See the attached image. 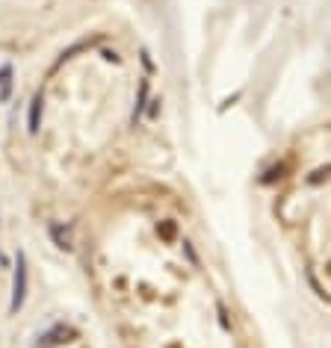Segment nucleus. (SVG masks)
Returning <instances> with one entry per match:
<instances>
[{
  "label": "nucleus",
  "instance_id": "1",
  "mask_svg": "<svg viewBox=\"0 0 331 348\" xmlns=\"http://www.w3.org/2000/svg\"><path fill=\"white\" fill-rule=\"evenodd\" d=\"M27 298V254L18 251L15 257V275H12V301H9V313H18L24 307Z\"/></svg>",
  "mask_w": 331,
  "mask_h": 348
},
{
  "label": "nucleus",
  "instance_id": "2",
  "mask_svg": "<svg viewBox=\"0 0 331 348\" xmlns=\"http://www.w3.org/2000/svg\"><path fill=\"white\" fill-rule=\"evenodd\" d=\"M42 92H35L33 101H30V118H27V130L30 133H39V121H42Z\"/></svg>",
  "mask_w": 331,
  "mask_h": 348
},
{
  "label": "nucleus",
  "instance_id": "3",
  "mask_svg": "<svg viewBox=\"0 0 331 348\" xmlns=\"http://www.w3.org/2000/svg\"><path fill=\"white\" fill-rule=\"evenodd\" d=\"M145 101H148V80H142V83H139V95H136V104H133V115H130V121H133V124H136V121L142 118Z\"/></svg>",
  "mask_w": 331,
  "mask_h": 348
},
{
  "label": "nucleus",
  "instance_id": "4",
  "mask_svg": "<svg viewBox=\"0 0 331 348\" xmlns=\"http://www.w3.org/2000/svg\"><path fill=\"white\" fill-rule=\"evenodd\" d=\"M9 92H12V65H3L0 68V101H9Z\"/></svg>",
  "mask_w": 331,
  "mask_h": 348
},
{
  "label": "nucleus",
  "instance_id": "5",
  "mask_svg": "<svg viewBox=\"0 0 331 348\" xmlns=\"http://www.w3.org/2000/svg\"><path fill=\"white\" fill-rule=\"evenodd\" d=\"M51 236H53V239H56V245H59L62 251H68V248H71L68 230H62V225H53V227H51Z\"/></svg>",
  "mask_w": 331,
  "mask_h": 348
}]
</instances>
